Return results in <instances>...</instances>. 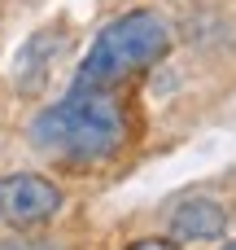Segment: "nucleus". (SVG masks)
<instances>
[{
  "label": "nucleus",
  "instance_id": "nucleus-1",
  "mask_svg": "<svg viewBox=\"0 0 236 250\" xmlns=\"http://www.w3.org/2000/svg\"><path fill=\"white\" fill-rule=\"evenodd\" d=\"M26 136L39 154H53L66 163H96L123 145V110L114 105L109 92L74 88L66 101L39 110Z\"/></svg>",
  "mask_w": 236,
  "mask_h": 250
},
{
  "label": "nucleus",
  "instance_id": "nucleus-2",
  "mask_svg": "<svg viewBox=\"0 0 236 250\" xmlns=\"http://www.w3.org/2000/svg\"><path fill=\"white\" fill-rule=\"evenodd\" d=\"M171 48V31L158 13L149 9H131L123 13L118 22H109L88 57L79 62V75H74V88H88V92H114V83H123L127 75L153 66L162 53Z\"/></svg>",
  "mask_w": 236,
  "mask_h": 250
},
{
  "label": "nucleus",
  "instance_id": "nucleus-3",
  "mask_svg": "<svg viewBox=\"0 0 236 250\" xmlns=\"http://www.w3.org/2000/svg\"><path fill=\"white\" fill-rule=\"evenodd\" d=\"M57 207H61V189L48 176H35V171L0 176V220L4 224L31 229V224H44L48 215H57Z\"/></svg>",
  "mask_w": 236,
  "mask_h": 250
},
{
  "label": "nucleus",
  "instance_id": "nucleus-4",
  "mask_svg": "<svg viewBox=\"0 0 236 250\" xmlns=\"http://www.w3.org/2000/svg\"><path fill=\"white\" fill-rule=\"evenodd\" d=\"M223 229H228V215L210 198H193V202L171 211V237L175 242H210V237H223Z\"/></svg>",
  "mask_w": 236,
  "mask_h": 250
},
{
  "label": "nucleus",
  "instance_id": "nucleus-5",
  "mask_svg": "<svg viewBox=\"0 0 236 250\" xmlns=\"http://www.w3.org/2000/svg\"><path fill=\"white\" fill-rule=\"evenodd\" d=\"M53 35L48 31H39V35H31L22 48H18V57H13V66H9V75L18 79V88H39L44 83V75H48V66H53V57H57V44L44 53V44H48Z\"/></svg>",
  "mask_w": 236,
  "mask_h": 250
},
{
  "label": "nucleus",
  "instance_id": "nucleus-6",
  "mask_svg": "<svg viewBox=\"0 0 236 250\" xmlns=\"http://www.w3.org/2000/svg\"><path fill=\"white\" fill-rule=\"evenodd\" d=\"M0 250H57V246H44V242H26V237H4Z\"/></svg>",
  "mask_w": 236,
  "mask_h": 250
},
{
  "label": "nucleus",
  "instance_id": "nucleus-7",
  "mask_svg": "<svg viewBox=\"0 0 236 250\" xmlns=\"http://www.w3.org/2000/svg\"><path fill=\"white\" fill-rule=\"evenodd\" d=\"M127 250H175V246L162 242V237H145V242H136V246H127Z\"/></svg>",
  "mask_w": 236,
  "mask_h": 250
},
{
  "label": "nucleus",
  "instance_id": "nucleus-8",
  "mask_svg": "<svg viewBox=\"0 0 236 250\" xmlns=\"http://www.w3.org/2000/svg\"><path fill=\"white\" fill-rule=\"evenodd\" d=\"M223 250H236V242H228V246H223Z\"/></svg>",
  "mask_w": 236,
  "mask_h": 250
}]
</instances>
